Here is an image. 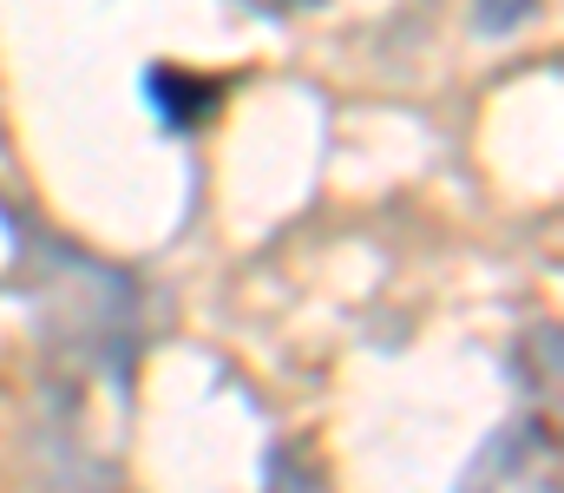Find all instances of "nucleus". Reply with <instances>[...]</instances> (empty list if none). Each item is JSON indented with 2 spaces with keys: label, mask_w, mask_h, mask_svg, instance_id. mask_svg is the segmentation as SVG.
I'll use <instances>...</instances> for the list:
<instances>
[{
  "label": "nucleus",
  "mask_w": 564,
  "mask_h": 493,
  "mask_svg": "<svg viewBox=\"0 0 564 493\" xmlns=\"http://www.w3.org/2000/svg\"><path fill=\"white\" fill-rule=\"evenodd\" d=\"M144 93H151V106H158V119H164L171 132H191V126H204V119L224 106V86H217V79H197V73H184V66H151V73H144Z\"/></svg>",
  "instance_id": "f257e3e1"
},
{
  "label": "nucleus",
  "mask_w": 564,
  "mask_h": 493,
  "mask_svg": "<svg viewBox=\"0 0 564 493\" xmlns=\"http://www.w3.org/2000/svg\"><path fill=\"white\" fill-rule=\"evenodd\" d=\"M539 0H479V33H512Z\"/></svg>",
  "instance_id": "f03ea898"
},
{
  "label": "nucleus",
  "mask_w": 564,
  "mask_h": 493,
  "mask_svg": "<svg viewBox=\"0 0 564 493\" xmlns=\"http://www.w3.org/2000/svg\"><path fill=\"white\" fill-rule=\"evenodd\" d=\"M250 7H263V13H282V7H289V0H250Z\"/></svg>",
  "instance_id": "7ed1b4c3"
}]
</instances>
